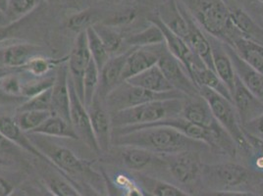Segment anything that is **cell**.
I'll return each mask as SVG.
<instances>
[{"mask_svg": "<svg viewBox=\"0 0 263 196\" xmlns=\"http://www.w3.org/2000/svg\"><path fill=\"white\" fill-rule=\"evenodd\" d=\"M30 133H37L51 139H65L70 141H80L72 125L63 118L51 115L34 131Z\"/></svg>", "mask_w": 263, "mask_h": 196, "instance_id": "4316f807", "label": "cell"}, {"mask_svg": "<svg viewBox=\"0 0 263 196\" xmlns=\"http://www.w3.org/2000/svg\"><path fill=\"white\" fill-rule=\"evenodd\" d=\"M198 91L200 97L208 102L214 118L230 134L236 145L243 150H251L233 102L206 87H199Z\"/></svg>", "mask_w": 263, "mask_h": 196, "instance_id": "5b68a950", "label": "cell"}, {"mask_svg": "<svg viewBox=\"0 0 263 196\" xmlns=\"http://www.w3.org/2000/svg\"><path fill=\"white\" fill-rule=\"evenodd\" d=\"M245 134L251 150H252L253 153H255V155H259L263 157V140L252 135L250 133H247L246 131H245Z\"/></svg>", "mask_w": 263, "mask_h": 196, "instance_id": "f907efd6", "label": "cell"}, {"mask_svg": "<svg viewBox=\"0 0 263 196\" xmlns=\"http://www.w3.org/2000/svg\"><path fill=\"white\" fill-rule=\"evenodd\" d=\"M186 96L178 90L157 93L143 89L142 87L133 86L128 82L124 81L114 90L110 92L107 97L105 98L104 102L106 103L109 113L113 114L118 111L128 109L153 101L171 98L183 99Z\"/></svg>", "mask_w": 263, "mask_h": 196, "instance_id": "8992f818", "label": "cell"}, {"mask_svg": "<svg viewBox=\"0 0 263 196\" xmlns=\"http://www.w3.org/2000/svg\"><path fill=\"white\" fill-rule=\"evenodd\" d=\"M68 61V57L62 59H49L45 58L42 55H39L36 57L30 60L26 65L21 68L20 71H26L29 75H32L36 77H42L46 74L49 73L51 69L54 67H59L62 63Z\"/></svg>", "mask_w": 263, "mask_h": 196, "instance_id": "e575fe53", "label": "cell"}, {"mask_svg": "<svg viewBox=\"0 0 263 196\" xmlns=\"http://www.w3.org/2000/svg\"><path fill=\"white\" fill-rule=\"evenodd\" d=\"M86 33H87V40H88V49L91 55V58L100 71L101 68L108 61L110 58L109 52L106 50L104 44L101 42L93 26L88 27L86 30Z\"/></svg>", "mask_w": 263, "mask_h": 196, "instance_id": "836d02e7", "label": "cell"}, {"mask_svg": "<svg viewBox=\"0 0 263 196\" xmlns=\"http://www.w3.org/2000/svg\"><path fill=\"white\" fill-rule=\"evenodd\" d=\"M41 178L44 186L55 196H82L68 175L44 161L41 166Z\"/></svg>", "mask_w": 263, "mask_h": 196, "instance_id": "7402d4cb", "label": "cell"}, {"mask_svg": "<svg viewBox=\"0 0 263 196\" xmlns=\"http://www.w3.org/2000/svg\"><path fill=\"white\" fill-rule=\"evenodd\" d=\"M69 177V175H68ZM71 182L76 185L78 190L81 192L82 196H102L99 191L91 185L88 184L86 181H79V180H74L73 178L69 177Z\"/></svg>", "mask_w": 263, "mask_h": 196, "instance_id": "7dc6e473", "label": "cell"}, {"mask_svg": "<svg viewBox=\"0 0 263 196\" xmlns=\"http://www.w3.org/2000/svg\"><path fill=\"white\" fill-rule=\"evenodd\" d=\"M232 100L238 113L241 127L263 114L262 103L242 85L238 76H236Z\"/></svg>", "mask_w": 263, "mask_h": 196, "instance_id": "9a60e30c", "label": "cell"}, {"mask_svg": "<svg viewBox=\"0 0 263 196\" xmlns=\"http://www.w3.org/2000/svg\"><path fill=\"white\" fill-rule=\"evenodd\" d=\"M181 116L189 122L203 128H209L216 122L208 102L202 97L184 104Z\"/></svg>", "mask_w": 263, "mask_h": 196, "instance_id": "f546056e", "label": "cell"}, {"mask_svg": "<svg viewBox=\"0 0 263 196\" xmlns=\"http://www.w3.org/2000/svg\"><path fill=\"white\" fill-rule=\"evenodd\" d=\"M197 21L209 35L232 45L241 36L231 22L229 8L222 0H202L197 9Z\"/></svg>", "mask_w": 263, "mask_h": 196, "instance_id": "277c9868", "label": "cell"}, {"mask_svg": "<svg viewBox=\"0 0 263 196\" xmlns=\"http://www.w3.org/2000/svg\"><path fill=\"white\" fill-rule=\"evenodd\" d=\"M9 7V0H0V11L3 12L7 16Z\"/></svg>", "mask_w": 263, "mask_h": 196, "instance_id": "11a10c76", "label": "cell"}, {"mask_svg": "<svg viewBox=\"0 0 263 196\" xmlns=\"http://www.w3.org/2000/svg\"><path fill=\"white\" fill-rule=\"evenodd\" d=\"M260 13H261V16H262V18H263V3H262V6H261V9H260Z\"/></svg>", "mask_w": 263, "mask_h": 196, "instance_id": "91938a15", "label": "cell"}, {"mask_svg": "<svg viewBox=\"0 0 263 196\" xmlns=\"http://www.w3.org/2000/svg\"><path fill=\"white\" fill-rule=\"evenodd\" d=\"M259 1H260V2H261V3H263V0H259Z\"/></svg>", "mask_w": 263, "mask_h": 196, "instance_id": "6125c7cd", "label": "cell"}, {"mask_svg": "<svg viewBox=\"0 0 263 196\" xmlns=\"http://www.w3.org/2000/svg\"><path fill=\"white\" fill-rule=\"evenodd\" d=\"M136 178L139 182V185L143 188L144 193L152 196H193L180 189L175 185H170L145 174H136Z\"/></svg>", "mask_w": 263, "mask_h": 196, "instance_id": "4dcf8cb0", "label": "cell"}, {"mask_svg": "<svg viewBox=\"0 0 263 196\" xmlns=\"http://www.w3.org/2000/svg\"><path fill=\"white\" fill-rule=\"evenodd\" d=\"M125 43L133 47H151L164 44V35L157 25L151 22V25L143 31L129 35Z\"/></svg>", "mask_w": 263, "mask_h": 196, "instance_id": "1f68e13d", "label": "cell"}, {"mask_svg": "<svg viewBox=\"0 0 263 196\" xmlns=\"http://www.w3.org/2000/svg\"><path fill=\"white\" fill-rule=\"evenodd\" d=\"M100 174H101L102 179H103L104 187L106 189L107 196H125L124 193L122 192L120 188L110 179L109 175L107 174V173L102 168L100 170Z\"/></svg>", "mask_w": 263, "mask_h": 196, "instance_id": "c3c4849f", "label": "cell"}, {"mask_svg": "<svg viewBox=\"0 0 263 196\" xmlns=\"http://www.w3.org/2000/svg\"><path fill=\"white\" fill-rule=\"evenodd\" d=\"M26 153L20 146L0 132V158H3L11 163L12 161H24L26 158Z\"/></svg>", "mask_w": 263, "mask_h": 196, "instance_id": "b9f144b4", "label": "cell"}, {"mask_svg": "<svg viewBox=\"0 0 263 196\" xmlns=\"http://www.w3.org/2000/svg\"><path fill=\"white\" fill-rule=\"evenodd\" d=\"M93 28L110 55L114 54L120 50L125 42L121 33L104 24H95Z\"/></svg>", "mask_w": 263, "mask_h": 196, "instance_id": "d590c367", "label": "cell"}, {"mask_svg": "<svg viewBox=\"0 0 263 196\" xmlns=\"http://www.w3.org/2000/svg\"><path fill=\"white\" fill-rule=\"evenodd\" d=\"M137 16V12L135 9H126L124 11L119 12L112 16L109 21L105 23L104 25L109 27H116L121 25H128L135 20Z\"/></svg>", "mask_w": 263, "mask_h": 196, "instance_id": "f6af8a7d", "label": "cell"}, {"mask_svg": "<svg viewBox=\"0 0 263 196\" xmlns=\"http://www.w3.org/2000/svg\"><path fill=\"white\" fill-rule=\"evenodd\" d=\"M209 38L211 44L212 62H213L214 72L229 89L232 95L237 75L235 73V69L232 63L230 56L227 53L223 42L209 34Z\"/></svg>", "mask_w": 263, "mask_h": 196, "instance_id": "ffe728a7", "label": "cell"}, {"mask_svg": "<svg viewBox=\"0 0 263 196\" xmlns=\"http://www.w3.org/2000/svg\"><path fill=\"white\" fill-rule=\"evenodd\" d=\"M149 22L154 23L160 28V30L162 31V33L164 35L165 45L167 49L171 52V54L175 56L186 70L197 55L192 51L190 46L182 37L177 35L168 27L165 26L157 15L152 17L149 19Z\"/></svg>", "mask_w": 263, "mask_h": 196, "instance_id": "603a6c76", "label": "cell"}, {"mask_svg": "<svg viewBox=\"0 0 263 196\" xmlns=\"http://www.w3.org/2000/svg\"><path fill=\"white\" fill-rule=\"evenodd\" d=\"M39 0H9V7L7 14L15 16H25L26 14L33 11L37 5Z\"/></svg>", "mask_w": 263, "mask_h": 196, "instance_id": "ee69618b", "label": "cell"}, {"mask_svg": "<svg viewBox=\"0 0 263 196\" xmlns=\"http://www.w3.org/2000/svg\"><path fill=\"white\" fill-rule=\"evenodd\" d=\"M51 88H48L33 97L28 98L21 105L18 106L17 113L26 111H50L52 93Z\"/></svg>", "mask_w": 263, "mask_h": 196, "instance_id": "74e56055", "label": "cell"}, {"mask_svg": "<svg viewBox=\"0 0 263 196\" xmlns=\"http://www.w3.org/2000/svg\"><path fill=\"white\" fill-rule=\"evenodd\" d=\"M203 196H257L250 191H239V190H216Z\"/></svg>", "mask_w": 263, "mask_h": 196, "instance_id": "f5cc1de1", "label": "cell"}, {"mask_svg": "<svg viewBox=\"0 0 263 196\" xmlns=\"http://www.w3.org/2000/svg\"><path fill=\"white\" fill-rule=\"evenodd\" d=\"M184 101L181 98L157 100L122 110L111 114L112 127H130L151 124L181 116L184 108Z\"/></svg>", "mask_w": 263, "mask_h": 196, "instance_id": "7a4b0ae2", "label": "cell"}, {"mask_svg": "<svg viewBox=\"0 0 263 196\" xmlns=\"http://www.w3.org/2000/svg\"><path fill=\"white\" fill-rule=\"evenodd\" d=\"M121 159L132 171L141 172L151 166L162 162L157 154L135 146H121Z\"/></svg>", "mask_w": 263, "mask_h": 196, "instance_id": "d4e9b609", "label": "cell"}, {"mask_svg": "<svg viewBox=\"0 0 263 196\" xmlns=\"http://www.w3.org/2000/svg\"><path fill=\"white\" fill-rule=\"evenodd\" d=\"M241 128L247 133H250L263 140V114L255 118L254 120L247 123Z\"/></svg>", "mask_w": 263, "mask_h": 196, "instance_id": "bcb514c9", "label": "cell"}, {"mask_svg": "<svg viewBox=\"0 0 263 196\" xmlns=\"http://www.w3.org/2000/svg\"><path fill=\"white\" fill-rule=\"evenodd\" d=\"M164 44L151 47H134L131 49L123 71V81H128L156 65Z\"/></svg>", "mask_w": 263, "mask_h": 196, "instance_id": "e0dca14e", "label": "cell"}, {"mask_svg": "<svg viewBox=\"0 0 263 196\" xmlns=\"http://www.w3.org/2000/svg\"><path fill=\"white\" fill-rule=\"evenodd\" d=\"M24 177L21 172H11L6 169H0V196L11 195L22 185Z\"/></svg>", "mask_w": 263, "mask_h": 196, "instance_id": "f35d334b", "label": "cell"}, {"mask_svg": "<svg viewBox=\"0 0 263 196\" xmlns=\"http://www.w3.org/2000/svg\"><path fill=\"white\" fill-rule=\"evenodd\" d=\"M28 196H55L52 192H50L44 184L42 185H31L29 187H23Z\"/></svg>", "mask_w": 263, "mask_h": 196, "instance_id": "816d5d0a", "label": "cell"}, {"mask_svg": "<svg viewBox=\"0 0 263 196\" xmlns=\"http://www.w3.org/2000/svg\"><path fill=\"white\" fill-rule=\"evenodd\" d=\"M157 66L163 73L165 77L172 87L183 93L185 96L199 97V91L191 76H189L186 68L167 49L164 44Z\"/></svg>", "mask_w": 263, "mask_h": 196, "instance_id": "ba28073f", "label": "cell"}, {"mask_svg": "<svg viewBox=\"0 0 263 196\" xmlns=\"http://www.w3.org/2000/svg\"><path fill=\"white\" fill-rule=\"evenodd\" d=\"M10 196H28L26 191L23 189L22 185L20 187H18Z\"/></svg>", "mask_w": 263, "mask_h": 196, "instance_id": "9f6ffc18", "label": "cell"}, {"mask_svg": "<svg viewBox=\"0 0 263 196\" xmlns=\"http://www.w3.org/2000/svg\"><path fill=\"white\" fill-rule=\"evenodd\" d=\"M166 27L182 37L185 42L187 37V25L183 13L178 5V0H166L157 15Z\"/></svg>", "mask_w": 263, "mask_h": 196, "instance_id": "484cf974", "label": "cell"}, {"mask_svg": "<svg viewBox=\"0 0 263 196\" xmlns=\"http://www.w3.org/2000/svg\"><path fill=\"white\" fill-rule=\"evenodd\" d=\"M225 49L230 56L235 73L242 85L263 104V76L249 65L230 44L224 43Z\"/></svg>", "mask_w": 263, "mask_h": 196, "instance_id": "ac0fdd59", "label": "cell"}, {"mask_svg": "<svg viewBox=\"0 0 263 196\" xmlns=\"http://www.w3.org/2000/svg\"><path fill=\"white\" fill-rule=\"evenodd\" d=\"M0 132L7 139H9L11 142L20 146L28 154L32 155L41 161L51 165L44 155L40 152V150L33 145V142L29 138V134L19 127L15 118H12L11 116L5 114H0Z\"/></svg>", "mask_w": 263, "mask_h": 196, "instance_id": "44dd1931", "label": "cell"}, {"mask_svg": "<svg viewBox=\"0 0 263 196\" xmlns=\"http://www.w3.org/2000/svg\"><path fill=\"white\" fill-rule=\"evenodd\" d=\"M69 69L66 62L58 67L55 75L54 84L51 93V108L53 115L70 122V90H69Z\"/></svg>", "mask_w": 263, "mask_h": 196, "instance_id": "2e32d148", "label": "cell"}, {"mask_svg": "<svg viewBox=\"0 0 263 196\" xmlns=\"http://www.w3.org/2000/svg\"><path fill=\"white\" fill-rule=\"evenodd\" d=\"M42 55V48L29 43H15L0 48V67L21 70L30 60Z\"/></svg>", "mask_w": 263, "mask_h": 196, "instance_id": "d6986e66", "label": "cell"}, {"mask_svg": "<svg viewBox=\"0 0 263 196\" xmlns=\"http://www.w3.org/2000/svg\"><path fill=\"white\" fill-rule=\"evenodd\" d=\"M198 153L199 151H185L165 156L169 170L178 182L190 184L201 174L203 166Z\"/></svg>", "mask_w": 263, "mask_h": 196, "instance_id": "8fae6325", "label": "cell"}, {"mask_svg": "<svg viewBox=\"0 0 263 196\" xmlns=\"http://www.w3.org/2000/svg\"><path fill=\"white\" fill-rule=\"evenodd\" d=\"M17 71H19V70L11 69V68H6V67H0V79L4 77L5 76H8V75L13 74V73H16Z\"/></svg>", "mask_w": 263, "mask_h": 196, "instance_id": "db71d44e", "label": "cell"}, {"mask_svg": "<svg viewBox=\"0 0 263 196\" xmlns=\"http://www.w3.org/2000/svg\"><path fill=\"white\" fill-rule=\"evenodd\" d=\"M112 144L135 146L146 149L157 155H173L185 151H201L209 146L185 134L166 127L145 128L112 136Z\"/></svg>", "mask_w": 263, "mask_h": 196, "instance_id": "6da1fadb", "label": "cell"}, {"mask_svg": "<svg viewBox=\"0 0 263 196\" xmlns=\"http://www.w3.org/2000/svg\"><path fill=\"white\" fill-rule=\"evenodd\" d=\"M143 192H144V191H143ZM144 196H152V195H149V194H147V193H144Z\"/></svg>", "mask_w": 263, "mask_h": 196, "instance_id": "94428289", "label": "cell"}, {"mask_svg": "<svg viewBox=\"0 0 263 196\" xmlns=\"http://www.w3.org/2000/svg\"><path fill=\"white\" fill-rule=\"evenodd\" d=\"M54 76H42L36 77L35 80L22 82V96L24 97H33L34 95L43 92L44 90L51 88L54 84Z\"/></svg>", "mask_w": 263, "mask_h": 196, "instance_id": "ab89813d", "label": "cell"}, {"mask_svg": "<svg viewBox=\"0 0 263 196\" xmlns=\"http://www.w3.org/2000/svg\"><path fill=\"white\" fill-rule=\"evenodd\" d=\"M96 18L97 14L90 10L78 12L68 19L67 27L69 28V30L75 33H82L85 32L88 27L95 25L93 22Z\"/></svg>", "mask_w": 263, "mask_h": 196, "instance_id": "60d3db41", "label": "cell"}, {"mask_svg": "<svg viewBox=\"0 0 263 196\" xmlns=\"http://www.w3.org/2000/svg\"><path fill=\"white\" fill-rule=\"evenodd\" d=\"M201 174L209 186L216 190H234L248 184L252 178L247 168L235 163L203 166Z\"/></svg>", "mask_w": 263, "mask_h": 196, "instance_id": "52a82bcc", "label": "cell"}, {"mask_svg": "<svg viewBox=\"0 0 263 196\" xmlns=\"http://www.w3.org/2000/svg\"><path fill=\"white\" fill-rule=\"evenodd\" d=\"M99 83V70L98 66L90 61L83 79V102L88 109L98 93Z\"/></svg>", "mask_w": 263, "mask_h": 196, "instance_id": "d6a6232c", "label": "cell"}, {"mask_svg": "<svg viewBox=\"0 0 263 196\" xmlns=\"http://www.w3.org/2000/svg\"><path fill=\"white\" fill-rule=\"evenodd\" d=\"M27 98L24 96H13L5 93L0 89V106H8V105H21Z\"/></svg>", "mask_w": 263, "mask_h": 196, "instance_id": "681fc988", "label": "cell"}, {"mask_svg": "<svg viewBox=\"0 0 263 196\" xmlns=\"http://www.w3.org/2000/svg\"><path fill=\"white\" fill-rule=\"evenodd\" d=\"M88 111L99 149L102 152H106L112 145L113 127L109 111L101 105V100L97 95Z\"/></svg>", "mask_w": 263, "mask_h": 196, "instance_id": "5bb4252c", "label": "cell"}, {"mask_svg": "<svg viewBox=\"0 0 263 196\" xmlns=\"http://www.w3.org/2000/svg\"><path fill=\"white\" fill-rule=\"evenodd\" d=\"M33 145L40 150V152L49 161L53 167L62 174L71 178L77 175H85L96 181L101 177L91 170L90 163L80 158L78 155L63 145L57 144L51 141V138H47L37 133H28Z\"/></svg>", "mask_w": 263, "mask_h": 196, "instance_id": "3957f363", "label": "cell"}, {"mask_svg": "<svg viewBox=\"0 0 263 196\" xmlns=\"http://www.w3.org/2000/svg\"><path fill=\"white\" fill-rule=\"evenodd\" d=\"M12 165L11 162L3 159V158H0V166H10Z\"/></svg>", "mask_w": 263, "mask_h": 196, "instance_id": "680465c9", "label": "cell"}, {"mask_svg": "<svg viewBox=\"0 0 263 196\" xmlns=\"http://www.w3.org/2000/svg\"><path fill=\"white\" fill-rule=\"evenodd\" d=\"M0 89L9 95L22 96V81L13 73L0 79Z\"/></svg>", "mask_w": 263, "mask_h": 196, "instance_id": "7bdbcfd3", "label": "cell"}, {"mask_svg": "<svg viewBox=\"0 0 263 196\" xmlns=\"http://www.w3.org/2000/svg\"><path fill=\"white\" fill-rule=\"evenodd\" d=\"M125 82H128L133 86L142 87L143 89L157 93L175 90L169 84V82L167 81V79L165 77L157 64Z\"/></svg>", "mask_w": 263, "mask_h": 196, "instance_id": "cb8c5ba5", "label": "cell"}, {"mask_svg": "<svg viewBox=\"0 0 263 196\" xmlns=\"http://www.w3.org/2000/svg\"><path fill=\"white\" fill-rule=\"evenodd\" d=\"M178 5L183 13L186 25H187V37L186 43L192 49V51L206 65L210 70H213L212 62V50L209 36L202 33L200 27L194 20V17L189 13L186 6L178 0Z\"/></svg>", "mask_w": 263, "mask_h": 196, "instance_id": "7c38bea8", "label": "cell"}, {"mask_svg": "<svg viewBox=\"0 0 263 196\" xmlns=\"http://www.w3.org/2000/svg\"><path fill=\"white\" fill-rule=\"evenodd\" d=\"M229 11L231 22L237 32L242 37L261 44L263 41V30L252 20V17L247 12L238 7L229 8Z\"/></svg>", "mask_w": 263, "mask_h": 196, "instance_id": "f1b7e54d", "label": "cell"}, {"mask_svg": "<svg viewBox=\"0 0 263 196\" xmlns=\"http://www.w3.org/2000/svg\"><path fill=\"white\" fill-rule=\"evenodd\" d=\"M6 23H7V16L3 12L0 11V26H4L6 25Z\"/></svg>", "mask_w": 263, "mask_h": 196, "instance_id": "6f0895ef", "label": "cell"}, {"mask_svg": "<svg viewBox=\"0 0 263 196\" xmlns=\"http://www.w3.org/2000/svg\"><path fill=\"white\" fill-rule=\"evenodd\" d=\"M232 46L249 65L263 76L262 44L239 36L233 42Z\"/></svg>", "mask_w": 263, "mask_h": 196, "instance_id": "83f0119b", "label": "cell"}, {"mask_svg": "<svg viewBox=\"0 0 263 196\" xmlns=\"http://www.w3.org/2000/svg\"><path fill=\"white\" fill-rule=\"evenodd\" d=\"M91 60L92 58L88 49L86 31L78 33L77 38L73 45L71 53L68 56L67 65L69 69V74L72 77L78 95L82 99V101L84 99L83 79Z\"/></svg>", "mask_w": 263, "mask_h": 196, "instance_id": "30bf717a", "label": "cell"}, {"mask_svg": "<svg viewBox=\"0 0 263 196\" xmlns=\"http://www.w3.org/2000/svg\"><path fill=\"white\" fill-rule=\"evenodd\" d=\"M51 115L52 113L50 111H26L19 112L15 119L23 131L30 133L37 129Z\"/></svg>", "mask_w": 263, "mask_h": 196, "instance_id": "8d00e7d4", "label": "cell"}, {"mask_svg": "<svg viewBox=\"0 0 263 196\" xmlns=\"http://www.w3.org/2000/svg\"><path fill=\"white\" fill-rule=\"evenodd\" d=\"M130 51L131 50H128L124 53L110 57L105 65L99 71V88L97 96L101 101H104L110 92L118 87L122 82H124L122 79L123 71Z\"/></svg>", "mask_w": 263, "mask_h": 196, "instance_id": "4fadbf2b", "label": "cell"}, {"mask_svg": "<svg viewBox=\"0 0 263 196\" xmlns=\"http://www.w3.org/2000/svg\"><path fill=\"white\" fill-rule=\"evenodd\" d=\"M70 90V122L76 131L79 140L82 141L88 148L95 153L100 152L99 144L93 134L90 117L88 109L82 99L78 95L74 83L71 76H69Z\"/></svg>", "mask_w": 263, "mask_h": 196, "instance_id": "9c48e42d", "label": "cell"}]
</instances>
